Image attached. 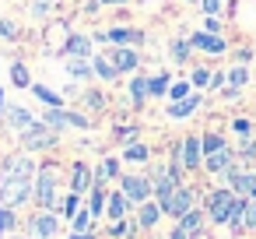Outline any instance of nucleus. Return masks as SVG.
Segmentation results:
<instances>
[{
    "label": "nucleus",
    "instance_id": "obj_1",
    "mask_svg": "<svg viewBox=\"0 0 256 239\" xmlns=\"http://www.w3.org/2000/svg\"><path fill=\"white\" fill-rule=\"evenodd\" d=\"M36 204L42 207V211H53L56 207V169L53 165H42L39 172H36Z\"/></svg>",
    "mask_w": 256,
    "mask_h": 239
},
{
    "label": "nucleus",
    "instance_id": "obj_2",
    "mask_svg": "<svg viewBox=\"0 0 256 239\" xmlns=\"http://www.w3.org/2000/svg\"><path fill=\"white\" fill-rule=\"evenodd\" d=\"M235 190L224 186V190H210L207 193V218L218 221V225H228V214H232V204H235Z\"/></svg>",
    "mask_w": 256,
    "mask_h": 239
},
{
    "label": "nucleus",
    "instance_id": "obj_3",
    "mask_svg": "<svg viewBox=\"0 0 256 239\" xmlns=\"http://www.w3.org/2000/svg\"><path fill=\"white\" fill-rule=\"evenodd\" d=\"M22 137V148L25 151H42V148H53L56 144V130H50L46 123H32L25 134H18Z\"/></svg>",
    "mask_w": 256,
    "mask_h": 239
},
{
    "label": "nucleus",
    "instance_id": "obj_4",
    "mask_svg": "<svg viewBox=\"0 0 256 239\" xmlns=\"http://www.w3.org/2000/svg\"><path fill=\"white\" fill-rule=\"evenodd\" d=\"M120 190L126 193L130 204H144V200L154 193V186H151L148 176H120Z\"/></svg>",
    "mask_w": 256,
    "mask_h": 239
},
{
    "label": "nucleus",
    "instance_id": "obj_5",
    "mask_svg": "<svg viewBox=\"0 0 256 239\" xmlns=\"http://www.w3.org/2000/svg\"><path fill=\"white\" fill-rule=\"evenodd\" d=\"M190 207H193V190L179 183V186L172 190V197H168V200L162 204V214H168V218H182V214H186Z\"/></svg>",
    "mask_w": 256,
    "mask_h": 239
},
{
    "label": "nucleus",
    "instance_id": "obj_6",
    "mask_svg": "<svg viewBox=\"0 0 256 239\" xmlns=\"http://www.w3.org/2000/svg\"><path fill=\"white\" fill-rule=\"evenodd\" d=\"M98 43H112V46H140L144 43V32L140 29H106V32H95Z\"/></svg>",
    "mask_w": 256,
    "mask_h": 239
},
{
    "label": "nucleus",
    "instance_id": "obj_7",
    "mask_svg": "<svg viewBox=\"0 0 256 239\" xmlns=\"http://www.w3.org/2000/svg\"><path fill=\"white\" fill-rule=\"evenodd\" d=\"M106 57L116 64V71H120V74L137 71V64H140V53H137L134 46H112V50H106Z\"/></svg>",
    "mask_w": 256,
    "mask_h": 239
},
{
    "label": "nucleus",
    "instance_id": "obj_8",
    "mask_svg": "<svg viewBox=\"0 0 256 239\" xmlns=\"http://www.w3.org/2000/svg\"><path fill=\"white\" fill-rule=\"evenodd\" d=\"M190 46H193V50H204V53H210V57H221V53L228 50L221 36H214V32H204V29L190 36Z\"/></svg>",
    "mask_w": 256,
    "mask_h": 239
},
{
    "label": "nucleus",
    "instance_id": "obj_9",
    "mask_svg": "<svg viewBox=\"0 0 256 239\" xmlns=\"http://www.w3.org/2000/svg\"><path fill=\"white\" fill-rule=\"evenodd\" d=\"M179 158H182L186 169H200V165H204V148H200V137H196V134H190V137L179 144Z\"/></svg>",
    "mask_w": 256,
    "mask_h": 239
},
{
    "label": "nucleus",
    "instance_id": "obj_10",
    "mask_svg": "<svg viewBox=\"0 0 256 239\" xmlns=\"http://www.w3.org/2000/svg\"><path fill=\"white\" fill-rule=\"evenodd\" d=\"M60 232V218L53 214V211H39L36 218H32V235L36 239H53Z\"/></svg>",
    "mask_w": 256,
    "mask_h": 239
},
{
    "label": "nucleus",
    "instance_id": "obj_11",
    "mask_svg": "<svg viewBox=\"0 0 256 239\" xmlns=\"http://www.w3.org/2000/svg\"><path fill=\"white\" fill-rule=\"evenodd\" d=\"M4 120H8V127H11L14 134H25L32 123H39V120H36L25 106H8V109H4Z\"/></svg>",
    "mask_w": 256,
    "mask_h": 239
},
{
    "label": "nucleus",
    "instance_id": "obj_12",
    "mask_svg": "<svg viewBox=\"0 0 256 239\" xmlns=\"http://www.w3.org/2000/svg\"><path fill=\"white\" fill-rule=\"evenodd\" d=\"M95 186V172L88 169V162H74V169H70V190L74 193H88Z\"/></svg>",
    "mask_w": 256,
    "mask_h": 239
},
{
    "label": "nucleus",
    "instance_id": "obj_13",
    "mask_svg": "<svg viewBox=\"0 0 256 239\" xmlns=\"http://www.w3.org/2000/svg\"><path fill=\"white\" fill-rule=\"evenodd\" d=\"M126 211H130L126 193H123V190H112V193L106 197V214H109V221H123V218H126Z\"/></svg>",
    "mask_w": 256,
    "mask_h": 239
},
{
    "label": "nucleus",
    "instance_id": "obj_14",
    "mask_svg": "<svg viewBox=\"0 0 256 239\" xmlns=\"http://www.w3.org/2000/svg\"><path fill=\"white\" fill-rule=\"evenodd\" d=\"M224 179H228V186H232L238 197H242V193H252V186H256V176H252V172H238L235 165L224 172Z\"/></svg>",
    "mask_w": 256,
    "mask_h": 239
},
{
    "label": "nucleus",
    "instance_id": "obj_15",
    "mask_svg": "<svg viewBox=\"0 0 256 239\" xmlns=\"http://www.w3.org/2000/svg\"><path fill=\"white\" fill-rule=\"evenodd\" d=\"M158 218H162V204H158V200H144V204H137V225H140V228H154Z\"/></svg>",
    "mask_w": 256,
    "mask_h": 239
},
{
    "label": "nucleus",
    "instance_id": "obj_16",
    "mask_svg": "<svg viewBox=\"0 0 256 239\" xmlns=\"http://www.w3.org/2000/svg\"><path fill=\"white\" fill-rule=\"evenodd\" d=\"M92 74H95V67H92L88 57H67V78L84 81V78H92Z\"/></svg>",
    "mask_w": 256,
    "mask_h": 239
},
{
    "label": "nucleus",
    "instance_id": "obj_17",
    "mask_svg": "<svg viewBox=\"0 0 256 239\" xmlns=\"http://www.w3.org/2000/svg\"><path fill=\"white\" fill-rule=\"evenodd\" d=\"M204 169H207V172H228V169H232V151L221 148V151H214V155H204Z\"/></svg>",
    "mask_w": 256,
    "mask_h": 239
},
{
    "label": "nucleus",
    "instance_id": "obj_18",
    "mask_svg": "<svg viewBox=\"0 0 256 239\" xmlns=\"http://www.w3.org/2000/svg\"><path fill=\"white\" fill-rule=\"evenodd\" d=\"M64 53H67V57H88V60H92V39H88V36H70L67 46H64Z\"/></svg>",
    "mask_w": 256,
    "mask_h": 239
},
{
    "label": "nucleus",
    "instance_id": "obj_19",
    "mask_svg": "<svg viewBox=\"0 0 256 239\" xmlns=\"http://www.w3.org/2000/svg\"><path fill=\"white\" fill-rule=\"evenodd\" d=\"M196 106H200V95H186V99H179V102L168 106V116H172V120H182V116L196 113Z\"/></svg>",
    "mask_w": 256,
    "mask_h": 239
},
{
    "label": "nucleus",
    "instance_id": "obj_20",
    "mask_svg": "<svg viewBox=\"0 0 256 239\" xmlns=\"http://www.w3.org/2000/svg\"><path fill=\"white\" fill-rule=\"evenodd\" d=\"M92 67H95V78H102V81H112V78H120V71H116V64L102 53V57H92Z\"/></svg>",
    "mask_w": 256,
    "mask_h": 239
},
{
    "label": "nucleus",
    "instance_id": "obj_21",
    "mask_svg": "<svg viewBox=\"0 0 256 239\" xmlns=\"http://www.w3.org/2000/svg\"><path fill=\"white\" fill-rule=\"evenodd\" d=\"M130 99H134V106H144V102L151 99V85H148V78H134V81H130Z\"/></svg>",
    "mask_w": 256,
    "mask_h": 239
},
{
    "label": "nucleus",
    "instance_id": "obj_22",
    "mask_svg": "<svg viewBox=\"0 0 256 239\" xmlns=\"http://www.w3.org/2000/svg\"><path fill=\"white\" fill-rule=\"evenodd\" d=\"M42 123H46L50 130H56V134H60V130H67V127H70V123H67V106H64V109H46Z\"/></svg>",
    "mask_w": 256,
    "mask_h": 239
},
{
    "label": "nucleus",
    "instance_id": "obj_23",
    "mask_svg": "<svg viewBox=\"0 0 256 239\" xmlns=\"http://www.w3.org/2000/svg\"><path fill=\"white\" fill-rule=\"evenodd\" d=\"M32 92H36V99H42V102H46V109H64V95L50 92L46 85H32Z\"/></svg>",
    "mask_w": 256,
    "mask_h": 239
},
{
    "label": "nucleus",
    "instance_id": "obj_24",
    "mask_svg": "<svg viewBox=\"0 0 256 239\" xmlns=\"http://www.w3.org/2000/svg\"><path fill=\"white\" fill-rule=\"evenodd\" d=\"M88 193H92V204H88V211H92V218H98V214L106 211V197H109V193H106V186H102V183H95Z\"/></svg>",
    "mask_w": 256,
    "mask_h": 239
},
{
    "label": "nucleus",
    "instance_id": "obj_25",
    "mask_svg": "<svg viewBox=\"0 0 256 239\" xmlns=\"http://www.w3.org/2000/svg\"><path fill=\"white\" fill-rule=\"evenodd\" d=\"M148 158H151V151H148V144H140V141H134V144L123 148V162H148Z\"/></svg>",
    "mask_w": 256,
    "mask_h": 239
},
{
    "label": "nucleus",
    "instance_id": "obj_26",
    "mask_svg": "<svg viewBox=\"0 0 256 239\" xmlns=\"http://www.w3.org/2000/svg\"><path fill=\"white\" fill-rule=\"evenodd\" d=\"M112 176H120V162H116V158H106V162L95 169V183L106 186V179H112Z\"/></svg>",
    "mask_w": 256,
    "mask_h": 239
},
{
    "label": "nucleus",
    "instance_id": "obj_27",
    "mask_svg": "<svg viewBox=\"0 0 256 239\" xmlns=\"http://www.w3.org/2000/svg\"><path fill=\"white\" fill-rule=\"evenodd\" d=\"M148 85H151V95H168V85H172V74H151L148 78Z\"/></svg>",
    "mask_w": 256,
    "mask_h": 239
},
{
    "label": "nucleus",
    "instance_id": "obj_28",
    "mask_svg": "<svg viewBox=\"0 0 256 239\" xmlns=\"http://www.w3.org/2000/svg\"><path fill=\"white\" fill-rule=\"evenodd\" d=\"M224 78H228V81H224V88H235V92H238V88L249 81V71H246V67H232Z\"/></svg>",
    "mask_w": 256,
    "mask_h": 239
},
{
    "label": "nucleus",
    "instance_id": "obj_29",
    "mask_svg": "<svg viewBox=\"0 0 256 239\" xmlns=\"http://www.w3.org/2000/svg\"><path fill=\"white\" fill-rule=\"evenodd\" d=\"M200 148H204V155H214V151H221V148H228V144H224L221 134H204V137H200Z\"/></svg>",
    "mask_w": 256,
    "mask_h": 239
},
{
    "label": "nucleus",
    "instance_id": "obj_30",
    "mask_svg": "<svg viewBox=\"0 0 256 239\" xmlns=\"http://www.w3.org/2000/svg\"><path fill=\"white\" fill-rule=\"evenodd\" d=\"M11 85H18V88H28V85H32L25 64H11Z\"/></svg>",
    "mask_w": 256,
    "mask_h": 239
},
{
    "label": "nucleus",
    "instance_id": "obj_31",
    "mask_svg": "<svg viewBox=\"0 0 256 239\" xmlns=\"http://www.w3.org/2000/svg\"><path fill=\"white\" fill-rule=\"evenodd\" d=\"M14 225H18V218H14V207L0 204V235H4V232H11Z\"/></svg>",
    "mask_w": 256,
    "mask_h": 239
},
{
    "label": "nucleus",
    "instance_id": "obj_32",
    "mask_svg": "<svg viewBox=\"0 0 256 239\" xmlns=\"http://www.w3.org/2000/svg\"><path fill=\"white\" fill-rule=\"evenodd\" d=\"M190 50H193V46H190L186 39H176V43H172V60H176V64H186V60H190Z\"/></svg>",
    "mask_w": 256,
    "mask_h": 239
},
{
    "label": "nucleus",
    "instance_id": "obj_33",
    "mask_svg": "<svg viewBox=\"0 0 256 239\" xmlns=\"http://www.w3.org/2000/svg\"><path fill=\"white\" fill-rule=\"evenodd\" d=\"M70 225H74V232H88V225H92V211H81V207H78V214L70 218Z\"/></svg>",
    "mask_w": 256,
    "mask_h": 239
},
{
    "label": "nucleus",
    "instance_id": "obj_34",
    "mask_svg": "<svg viewBox=\"0 0 256 239\" xmlns=\"http://www.w3.org/2000/svg\"><path fill=\"white\" fill-rule=\"evenodd\" d=\"M186 95H190V85H186V81H172V85H168V99H172V102H179V99H186Z\"/></svg>",
    "mask_w": 256,
    "mask_h": 239
},
{
    "label": "nucleus",
    "instance_id": "obj_35",
    "mask_svg": "<svg viewBox=\"0 0 256 239\" xmlns=\"http://www.w3.org/2000/svg\"><path fill=\"white\" fill-rule=\"evenodd\" d=\"M242 228H256V200H246V211H242Z\"/></svg>",
    "mask_w": 256,
    "mask_h": 239
},
{
    "label": "nucleus",
    "instance_id": "obj_36",
    "mask_svg": "<svg viewBox=\"0 0 256 239\" xmlns=\"http://www.w3.org/2000/svg\"><path fill=\"white\" fill-rule=\"evenodd\" d=\"M193 85H196V88H210V71H207V67H196V71H193Z\"/></svg>",
    "mask_w": 256,
    "mask_h": 239
},
{
    "label": "nucleus",
    "instance_id": "obj_37",
    "mask_svg": "<svg viewBox=\"0 0 256 239\" xmlns=\"http://www.w3.org/2000/svg\"><path fill=\"white\" fill-rule=\"evenodd\" d=\"M84 106H88L92 113H98V109H106V99H102L98 92H88V95H84Z\"/></svg>",
    "mask_w": 256,
    "mask_h": 239
},
{
    "label": "nucleus",
    "instance_id": "obj_38",
    "mask_svg": "<svg viewBox=\"0 0 256 239\" xmlns=\"http://www.w3.org/2000/svg\"><path fill=\"white\" fill-rule=\"evenodd\" d=\"M0 36H4V39H18L22 32H18V25H14V22H8V18H0Z\"/></svg>",
    "mask_w": 256,
    "mask_h": 239
},
{
    "label": "nucleus",
    "instance_id": "obj_39",
    "mask_svg": "<svg viewBox=\"0 0 256 239\" xmlns=\"http://www.w3.org/2000/svg\"><path fill=\"white\" fill-rule=\"evenodd\" d=\"M116 141L134 144V141H137V127H120V130H116Z\"/></svg>",
    "mask_w": 256,
    "mask_h": 239
},
{
    "label": "nucleus",
    "instance_id": "obj_40",
    "mask_svg": "<svg viewBox=\"0 0 256 239\" xmlns=\"http://www.w3.org/2000/svg\"><path fill=\"white\" fill-rule=\"evenodd\" d=\"M204 32H214V36H221V22H218V15H207V18H204Z\"/></svg>",
    "mask_w": 256,
    "mask_h": 239
},
{
    "label": "nucleus",
    "instance_id": "obj_41",
    "mask_svg": "<svg viewBox=\"0 0 256 239\" xmlns=\"http://www.w3.org/2000/svg\"><path fill=\"white\" fill-rule=\"evenodd\" d=\"M232 130H235L238 137H249V130H252V123H249V120H235V123H232Z\"/></svg>",
    "mask_w": 256,
    "mask_h": 239
},
{
    "label": "nucleus",
    "instance_id": "obj_42",
    "mask_svg": "<svg viewBox=\"0 0 256 239\" xmlns=\"http://www.w3.org/2000/svg\"><path fill=\"white\" fill-rule=\"evenodd\" d=\"M221 4H224V0H200V8L207 15H221Z\"/></svg>",
    "mask_w": 256,
    "mask_h": 239
},
{
    "label": "nucleus",
    "instance_id": "obj_43",
    "mask_svg": "<svg viewBox=\"0 0 256 239\" xmlns=\"http://www.w3.org/2000/svg\"><path fill=\"white\" fill-rule=\"evenodd\" d=\"M32 15H36V18H42V15H50V4H46V0H39V4L32 8Z\"/></svg>",
    "mask_w": 256,
    "mask_h": 239
},
{
    "label": "nucleus",
    "instance_id": "obj_44",
    "mask_svg": "<svg viewBox=\"0 0 256 239\" xmlns=\"http://www.w3.org/2000/svg\"><path fill=\"white\" fill-rule=\"evenodd\" d=\"M242 155H246V158H256V141H246V148H242Z\"/></svg>",
    "mask_w": 256,
    "mask_h": 239
},
{
    "label": "nucleus",
    "instance_id": "obj_45",
    "mask_svg": "<svg viewBox=\"0 0 256 239\" xmlns=\"http://www.w3.org/2000/svg\"><path fill=\"white\" fill-rule=\"evenodd\" d=\"M70 239H95V235H92V232H74Z\"/></svg>",
    "mask_w": 256,
    "mask_h": 239
},
{
    "label": "nucleus",
    "instance_id": "obj_46",
    "mask_svg": "<svg viewBox=\"0 0 256 239\" xmlns=\"http://www.w3.org/2000/svg\"><path fill=\"white\" fill-rule=\"evenodd\" d=\"M4 109H8V106H4V92H0V120H4Z\"/></svg>",
    "mask_w": 256,
    "mask_h": 239
},
{
    "label": "nucleus",
    "instance_id": "obj_47",
    "mask_svg": "<svg viewBox=\"0 0 256 239\" xmlns=\"http://www.w3.org/2000/svg\"><path fill=\"white\" fill-rule=\"evenodd\" d=\"M98 4H126V0H98Z\"/></svg>",
    "mask_w": 256,
    "mask_h": 239
},
{
    "label": "nucleus",
    "instance_id": "obj_48",
    "mask_svg": "<svg viewBox=\"0 0 256 239\" xmlns=\"http://www.w3.org/2000/svg\"><path fill=\"white\" fill-rule=\"evenodd\" d=\"M249 197H252V200H256V186H252V193H249Z\"/></svg>",
    "mask_w": 256,
    "mask_h": 239
},
{
    "label": "nucleus",
    "instance_id": "obj_49",
    "mask_svg": "<svg viewBox=\"0 0 256 239\" xmlns=\"http://www.w3.org/2000/svg\"><path fill=\"white\" fill-rule=\"evenodd\" d=\"M0 183H4V172H0Z\"/></svg>",
    "mask_w": 256,
    "mask_h": 239
}]
</instances>
